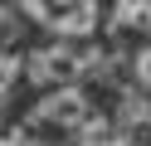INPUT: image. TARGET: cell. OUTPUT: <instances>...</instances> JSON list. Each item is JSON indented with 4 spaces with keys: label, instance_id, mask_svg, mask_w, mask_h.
I'll list each match as a JSON object with an SVG mask.
<instances>
[{
    "label": "cell",
    "instance_id": "cell-5",
    "mask_svg": "<svg viewBox=\"0 0 151 146\" xmlns=\"http://www.w3.org/2000/svg\"><path fill=\"white\" fill-rule=\"evenodd\" d=\"M137 78L151 88V49H141V54H137Z\"/></svg>",
    "mask_w": 151,
    "mask_h": 146
},
{
    "label": "cell",
    "instance_id": "cell-1",
    "mask_svg": "<svg viewBox=\"0 0 151 146\" xmlns=\"http://www.w3.org/2000/svg\"><path fill=\"white\" fill-rule=\"evenodd\" d=\"M34 122L54 127V132H88V136H102V132H107L102 117L93 112V102L78 93V88H59V93H49L39 107H34Z\"/></svg>",
    "mask_w": 151,
    "mask_h": 146
},
{
    "label": "cell",
    "instance_id": "cell-4",
    "mask_svg": "<svg viewBox=\"0 0 151 146\" xmlns=\"http://www.w3.org/2000/svg\"><path fill=\"white\" fill-rule=\"evenodd\" d=\"M117 24L151 29V0H117Z\"/></svg>",
    "mask_w": 151,
    "mask_h": 146
},
{
    "label": "cell",
    "instance_id": "cell-6",
    "mask_svg": "<svg viewBox=\"0 0 151 146\" xmlns=\"http://www.w3.org/2000/svg\"><path fill=\"white\" fill-rule=\"evenodd\" d=\"M93 146H132V141H127V136H107V132H102V136H93Z\"/></svg>",
    "mask_w": 151,
    "mask_h": 146
},
{
    "label": "cell",
    "instance_id": "cell-2",
    "mask_svg": "<svg viewBox=\"0 0 151 146\" xmlns=\"http://www.w3.org/2000/svg\"><path fill=\"white\" fill-rule=\"evenodd\" d=\"M93 49L73 44V39H63V44H49V49H34L29 54V78L34 83H59V88H73L83 73L93 68Z\"/></svg>",
    "mask_w": 151,
    "mask_h": 146
},
{
    "label": "cell",
    "instance_id": "cell-3",
    "mask_svg": "<svg viewBox=\"0 0 151 146\" xmlns=\"http://www.w3.org/2000/svg\"><path fill=\"white\" fill-rule=\"evenodd\" d=\"M24 15L54 29L59 39H83L98 24V0H20Z\"/></svg>",
    "mask_w": 151,
    "mask_h": 146
}]
</instances>
